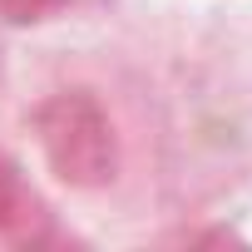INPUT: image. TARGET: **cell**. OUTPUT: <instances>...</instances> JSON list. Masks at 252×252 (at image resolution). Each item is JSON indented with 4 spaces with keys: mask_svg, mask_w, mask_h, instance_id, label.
Masks as SVG:
<instances>
[{
    "mask_svg": "<svg viewBox=\"0 0 252 252\" xmlns=\"http://www.w3.org/2000/svg\"><path fill=\"white\" fill-rule=\"evenodd\" d=\"M35 213H40L35 193L25 188L20 168L0 154V232H25V227L35 222Z\"/></svg>",
    "mask_w": 252,
    "mask_h": 252,
    "instance_id": "7a4b0ae2",
    "label": "cell"
},
{
    "mask_svg": "<svg viewBox=\"0 0 252 252\" xmlns=\"http://www.w3.org/2000/svg\"><path fill=\"white\" fill-rule=\"evenodd\" d=\"M35 144L45 168L74 188V193H94L109 188L119 178V129L109 109L99 104V94L89 89H55L35 104Z\"/></svg>",
    "mask_w": 252,
    "mask_h": 252,
    "instance_id": "6da1fadb",
    "label": "cell"
},
{
    "mask_svg": "<svg viewBox=\"0 0 252 252\" xmlns=\"http://www.w3.org/2000/svg\"><path fill=\"white\" fill-rule=\"evenodd\" d=\"M69 10V0H0V20L15 25V30H30V25H50Z\"/></svg>",
    "mask_w": 252,
    "mask_h": 252,
    "instance_id": "3957f363",
    "label": "cell"
}]
</instances>
